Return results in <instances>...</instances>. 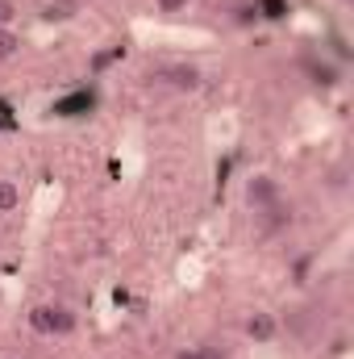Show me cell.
Wrapping results in <instances>:
<instances>
[{
  "instance_id": "obj_8",
  "label": "cell",
  "mask_w": 354,
  "mask_h": 359,
  "mask_svg": "<svg viewBox=\"0 0 354 359\" xmlns=\"http://www.w3.org/2000/svg\"><path fill=\"white\" fill-rule=\"evenodd\" d=\"M21 209V184L17 180H0V213Z\"/></svg>"
},
{
  "instance_id": "obj_2",
  "label": "cell",
  "mask_w": 354,
  "mask_h": 359,
  "mask_svg": "<svg viewBox=\"0 0 354 359\" xmlns=\"http://www.w3.org/2000/svg\"><path fill=\"white\" fill-rule=\"evenodd\" d=\"M242 201H246L255 213L271 209L275 201H283V192H279V180L267 176V172H255V176L246 180V188H242Z\"/></svg>"
},
{
  "instance_id": "obj_11",
  "label": "cell",
  "mask_w": 354,
  "mask_h": 359,
  "mask_svg": "<svg viewBox=\"0 0 354 359\" xmlns=\"http://www.w3.org/2000/svg\"><path fill=\"white\" fill-rule=\"evenodd\" d=\"M17 55H21V34L17 29H0V63H8Z\"/></svg>"
},
{
  "instance_id": "obj_6",
  "label": "cell",
  "mask_w": 354,
  "mask_h": 359,
  "mask_svg": "<svg viewBox=\"0 0 354 359\" xmlns=\"http://www.w3.org/2000/svg\"><path fill=\"white\" fill-rule=\"evenodd\" d=\"M259 222H263V230H271V234H279V230H288V226H292V205H283V201H275L271 209H263V213H259Z\"/></svg>"
},
{
  "instance_id": "obj_1",
  "label": "cell",
  "mask_w": 354,
  "mask_h": 359,
  "mask_svg": "<svg viewBox=\"0 0 354 359\" xmlns=\"http://www.w3.org/2000/svg\"><path fill=\"white\" fill-rule=\"evenodd\" d=\"M76 326H80V318L63 301H42L29 309V330L42 339H67V334H76Z\"/></svg>"
},
{
  "instance_id": "obj_4",
  "label": "cell",
  "mask_w": 354,
  "mask_h": 359,
  "mask_svg": "<svg viewBox=\"0 0 354 359\" xmlns=\"http://www.w3.org/2000/svg\"><path fill=\"white\" fill-rule=\"evenodd\" d=\"M163 80H167V88H176V92H196L204 84V72L196 63H171L163 72Z\"/></svg>"
},
{
  "instance_id": "obj_7",
  "label": "cell",
  "mask_w": 354,
  "mask_h": 359,
  "mask_svg": "<svg viewBox=\"0 0 354 359\" xmlns=\"http://www.w3.org/2000/svg\"><path fill=\"white\" fill-rule=\"evenodd\" d=\"M76 0H50L46 8H42V21H50V25H63V21H71L76 17Z\"/></svg>"
},
{
  "instance_id": "obj_3",
  "label": "cell",
  "mask_w": 354,
  "mask_h": 359,
  "mask_svg": "<svg viewBox=\"0 0 354 359\" xmlns=\"http://www.w3.org/2000/svg\"><path fill=\"white\" fill-rule=\"evenodd\" d=\"M242 334L250 339V343H271L275 334H279V322H275V313H267V309H255V313H246V322H242Z\"/></svg>"
},
{
  "instance_id": "obj_12",
  "label": "cell",
  "mask_w": 354,
  "mask_h": 359,
  "mask_svg": "<svg viewBox=\"0 0 354 359\" xmlns=\"http://www.w3.org/2000/svg\"><path fill=\"white\" fill-rule=\"evenodd\" d=\"M192 8V0H155V13L159 17H179V13H187Z\"/></svg>"
},
{
  "instance_id": "obj_9",
  "label": "cell",
  "mask_w": 354,
  "mask_h": 359,
  "mask_svg": "<svg viewBox=\"0 0 354 359\" xmlns=\"http://www.w3.org/2000/svg\"><path fill=\"white\" fill-rule=\"evenodd\" d=\"M171 359H229L221 347H213V343H204V347H179Z\"/></svg>"
},
{
  "instance_id": "obj_5",
  "label": "cell",
  "mask_w": 354,
  "mask_h": 359,
  "mask_svg": "<svg viewBox=\"0 0 354 359\" xmlns=\"http://www.w3.org/2000/svg\"><path fill=\"white\" fill-rule=\"evenodd\" d=\"M309 80H313V88L330 92V88L342 84V67L330 63V59H309Z\"/></svg>"
},
{
  "instance_id": "obj_10",
  "label": "cell",
  "mask_w": 354,
  "mask_h": 359,
  "mask_svg": "<svg viewBox=\"0 0 354 359\" xmlns=\"http://www.w3.org/2000/svg\"><path fill=\"white\" fill-rule=\"evenodd\" d=\"M255 13L263 21H283L288 17V0H255Z\"/></svg>"
},
{
  "instance_id": "obj_13",
  "label": "cell",
  "mask_w": 354,
  "mask_h": 359,
  "mask_svg": "<svg viewBox=\"0 0 354 359\" xmlns=\"http://www.w3.org/2000/svg\"><path fill=\"white\" fill-rule=\"evenodd\" d=\"M17 17H21L17 0H0V29H17Z\"/></svg>"
}]
</instances>
